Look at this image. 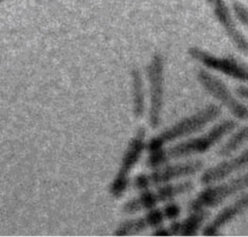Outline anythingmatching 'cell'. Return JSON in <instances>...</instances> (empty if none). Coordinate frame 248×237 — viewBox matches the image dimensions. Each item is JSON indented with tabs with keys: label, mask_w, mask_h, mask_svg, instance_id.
<instances>
[{
	"label": "cell",
	"mask_w": 248,
	"mask_h": 237,
	"mask_svg": "<svg viewBox=\"0 0 248 237\" xmlns=\"http://www.w3.org/2000/svg\"><path fill=\"white\" fill-rule=\"evenodd\" d=\"M236 127V121L226 119L198 137L190 138L169 148H160L150 152L146 159V166L149 168H156L172 160L203 154L217 144L224 136L232 133Z\"/></svg>",
	"instance_id": "6da1fadb"
},
{
	"label": "cell",
	"mask_w": 248,
	"mask_h": 237,
	"mask_svg": "<svg viewBox=\"0 0 248 237\" xmlns=\"http://www.w3.org/2000/svg\"><path fill=\"white\" fill-rule=\"evenodd\" d=\"M243 1H245V2L248 4V0H243Z\"/></svg>",
	"instance_id": "d6986e66"
},
{
	"label": "cell",
	"mask_w": 248,
	"mask_h": 237,
	"mask_svg": "<svg viewBox=\"0 0 248 237\" xmlns=\"http://www.w3.org/2000/svg\"><path fill=\"white\" fill-rule=\"evenodd\" d=\"M149 82V125L152 129L159 127L164 99V58L160 53H154L146 67Z\"/></svg>",
	"instance_id": "ba28073f"
},
{
	"label": "cell",
	"mask_w": 248,
	"mask_h": 237,
	"mask_svg": "<svg viewBox=\"0 0 248 237\" xmlns=\"http://www.w3.org/2000/svg\"><path fill=\"white\" fill-rule=\"evenodd\" d=\"M222 113V108L214 104H209L190 116L184 117L172 126L167 128L158 135L154 136L146 144L147 151L153 152L169 142L195 133L209 123L215 121Z\"/></svg>",
	"instance_id": "7a4b0ae2"
},
{
	"label": "cell",
	"mask_w": 248,
	"mask_h": 237,
	"mask_svg": "<svg viewBox=\"0 0 248 237\" xmlns=\"http://www.w3.org/2000/svg\"><path fill=\"white\" fill-rule=\"evenodd\" d=\"M235 92L239 98L248 100V86L240 85L235 89Z\"/></svg>",
	"instance_id": "ac0fdd59"
},
{
	"label": "cell",
	"mask_w": 248,
	"mask_h": 237,
	"mask_svg": "<svg viewBox=\"0 0 248 237\" xmlns=\"http://www.w3.org/2000/svg\"><path fill=\"white\" fill-rule=\"evenodd\" d=\"M188 55L202 66L224 74L233 79L248 83V66L233 57L216 56L198 46H191L187 50Z\"/></svg>",
	"instance_id": "30bf717a"
},
{
	"label": "cell",
	"mask_w": 248,
	"mask_h": 237,
	"mask_svg": "<svg viewBox=\"0 0 248 237\" xmlns=\"http://www.w3.org/2000/svg\"><path fill=\"white\" fill-rule=\"evenodd\" d=\"M2 1H4V0H2Z\"/></svg>",
	"instance_id": "ffe728a7"
},
{
	"label": "cell",
	"mask_w": 248,
	"mask_h": 237,
	"mask_svg": "<svg viewBox=\"0 0 248 237\" xmlns=\"http://www.w3.org/2000/svg\"><path fill=\"white\" fill-rule=\"evenodd\" d=\"M197 79L202 88L225 106L233 117L239 120L248 119V107L232 95L222 79L204 69L197 72Z\"/></svg>",
	"instance_id": "52a82bcc"
},
{
	"label": "cell",
	"mask_w": 248,
	"mask_h": 237,
	"mask_svg": "<svg viewBox=\"0 0 248 237\" xmlns=\"http://www.w3.org/2000/svg\"><path fill=\"white\" fill-rule=\"evenodd\" d=\"M248 211V193L235 199L230 205L224 207L215 218L203 228L202 234L204 236H216L220 234V229Z\"/></svg>",
	"instance_id": "5bb4252c"
},
{
	"label": "cell",
	"mask_w": 248,
	"mask_h": 237,
	"mask_svg": "<svg viewBox=\"0 0 248 237\" xmlns=\"http://www.w3.org/2000/svg\"><path fill=\"white\" fill-rule=\"evenodd\" d=\"M205 210L192 212L183 221H173L168 227L158 226L153 231V236H194L207 219Z\"/></svg>",
	"instance_id": "4fadbf2b"
},
{
	"label": "cell",
	"mask_w": 248,
	"mask_h": 237,
	"mask_svg": "<svg viewBox=\"0 0 248 237\" xmlns=\"http://www.w3.org/2000/svg\"><path fill=\"white\" fill-rule=\"evenodd\" d=\"M246 167H248V149L230 160L223 161L207 168L202 174L200 181L202 185H212Z\"/></svg>",
	"instance_id": "7c38bea8"
},
{
	"label": "cell",
	"mask_w": 248,
	"mask_h": 237,
	"mask_svg": "<svg viewBox=\"0 0 248 237\" xmlns=\"http://www.w3.org/2000/svg\"><path fill=\"white\" fill-rule=\"evenodd\" d=\"M232 11L236 20H238L248 30V7L239 0H232Z\"/></svg>",
	"instance_id": "e0dca14e"
},
{
	"label": "cell",
	"mask_w": 248,
	"mask_h": 237,
	"mask_svg": "<svg viewBox=\"0 0 248 237\" xmlns=\"http://www.w3.org/2000/svg\"><path fill=\"white\" fill-rule=\"evenodd\" d=\"M145 134V129L140 127L136 134L130 139L122 156L119 169L109 187V193L112 197H121L126 193L130 183V173L146 149Z\"/></svg>",
	"instance_id": "3957f363"
},
{
	"label": "cell",
	"mask_w": 248,
	"mask_h": 237,
	"mask_svg": "<svg viewBox=\"0 0 248 237\" xmlns=\"http://www.w3.org/2000/svg\"><path fill=\"white\" fill-rule=\"evenodd\" d=\"M181 207L176 203H169L162 208H152L144 216L122 222L114 230L115 236H127L141 232L150 227L160 226L166 220L176 219Z\"/></svg>",
	"instance_id": "9c48e42d"
},
{
	"label": "cell",
	"mask_w": 248,
	"mask_h": 237,
	"mask_svg": "<svg viewBox=\"0 0 248 237\" xmlns=\"http://www.w3.org/2000/svg\"><path fill=\"white\" fill-rule=\"evenodd\" d=\"M248 141V125L242 127L236 131L231 137L224 143V145L219 149L218 155L222 157H228L233 152L238 150Z\"/></svg>",
	"instance_id": "2e32d148"
},
{
	"label": "cell",
	"mask_w": 248,
	"mask_h": 237,
	"mask_svg": "<svg viewBox=\"0 0 248 237\" xmlns=\"http://www.w3.org/2000/svg\"><path fill=\"white\" fill-rule=\"evenodd\" d=\"M203 167V163L201 160H192L184 163L167 165L156 169L150 173L138 175L134 181V187L139 190H147L153 186L169 184L173 180L191 176L198 173Z\"/></svg>",
	"instance_id": "8992f818"
},
{
	"label": "cell",
	"mask_w": 248,
	"mask_h": 237,
	"mask_svg": "<svg viewBox=\"0 0 248 237\" xmlns=\"http://www.w3.org/2000/svg\"><path fill=\"white\" fill-rule=\"evenodd\" d=\"M248 189V172L227 182L205 188L189 203L191 212L215 208L229 197Z\"/></svg>",
	"instance_id": "5b68a950"
},
{
	"label": "cell",
	"mask_w": 248,
	"mask_h": 237,
	"mask_svg": "<svg viewBox=\"0 0 248 237\" xmlns=\"http://www.w3.org/2000/svg\"><path fill=\"white\" fill-rule=\"evenodd\" d=\"M194 189L192 181L175 184H165L155 191H143L138 196L130 199L122 206V212L135 214L141 210H150L159 203L170 201L178 195L187 193Z\"/></svg>",
	"instance_id": "277c9868"
},
{
	"label": "cell",
	"mask_w": 248,
	"mask_h": 237,
	"mask_svg": "<svg viewBox=\"0 0 248 237\" xmlns=\"http://www.w3.org/2000/svg\"><path fill=\"white\" fill-rule=\"evenodd\" d=\"M131 82H132V100H133V112L136 118H141L144 113V92L143 81L141 74L138 68L131 70Z\"/></svg>",
	"instance_id": "9a60e30c"
},
{
	"label": "cell",
	"mask_w": 248,
	"mask_h": 237,
	"mask_svg": "<svg viewBox=\"0 0 248 237\" xmlns=\"http://www.w3.org/2000/svg\"><path fill=\"white\" fill-rule=\"evenodd\" d=\"M226 33L232 45L243 55L248 56V40L238 28L232 11L225 0H204Z\"/></svg>",
	"instance_id": "8fae6325"
}]
</instances>
